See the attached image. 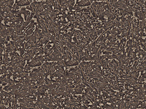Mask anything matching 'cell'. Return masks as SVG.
<instances>
[{
    "label": "cell",
    "mask_w": 146,
    "mask_h": 109,
    "mask_svg": "<svg viewBox=\"0 0 146 109\" xmlns=\"http://www.w3.org/2000/svg\"><path fill=\"white\" fill-rule=\"evenodd\" d=\"M91 4V2H90V1H77L76 2V5L80 7H88L90 6Z\"/></svg>",
    "instance_id": "1"
},
{
    "label": "cell",
    "mask_w": 146,
    "mask_h": 109,
    "mask_svg": "<svg viewBox=\"0 0 146 109\" xmlns=\"http://www.w3.org/2000/svg\"><path fill=\"white\" fill-rule=\"evenodd\" d=\"M30 1H16V5L18 6H24V5H28L30 4Z\"/></svg>",
    "instance_id": "2"
}]
</instances>
